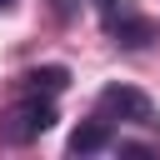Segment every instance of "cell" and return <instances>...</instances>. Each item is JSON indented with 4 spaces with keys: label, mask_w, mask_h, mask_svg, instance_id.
Here are the masks:
<instances>
[{
    "label": "cell",
    "mask_w": 160,
    "mask_h": 160,
    "mask_svg": "<svg viewBox=\"0 0 160 160\" xmlns=\"http://www.w3.org/2000/svg\"><path fill=\"white\" fill-rule=\"evenodd\" d=\"M50 5H55V15H60V20H70V15H75V0H50Z\"/></svg>",
    "instance_id": "cell-7"
},
{
    "label": "cell",
    "mask_w": 160,
    "mask_h": 160,
    "mask_svg": "<svg viewBox=\"0 0 160 160\" xmlns=\"http://www.w3.org/2000/svg\"><path fill=\"white\" fill-rule=\"evenodd\" d=\"M110 145H115V135H110V120H100V115L70 135V155H95V150H110Z\"/></svg>",
    "instance_id": "cell-4"
},
{
    "label": "cell",
    "mask_w": 160,
    "mask_h": 160,
    "mask_svg": "<svg viewBox=\"0 0 160 160\" xmlns=\"http://www.w3.org/2000/svg\"><path fill=\"white\" fill-rule=\"evenodd\" d=\"M105 30L115 35V45H130V50H140V45H150V40H155V25H150L140 10H130V0L105 20Z\"/></svg>",
    "instance_id": "cell-3"
},
{
    "label": "cell",
    "mask_w": 160,
    "mask_h": 160,
    "mask_svg": "<svg viewBox=\"0 0 160 160\" xmlns=\"http://www.w3.org/2000/svg\"><path fill=\"white\" fill-rule=\"evenodd\" d=\"M65 85H70V70L65 65H40V70L25 75V95H60Z\"/></svg>",
    "instance_id": "cell-5"
},
{
    "label": "cell",
    "mask_w": 160,
    "mask_h": 160,
    "mask_svg": "<svg viewBox=\"0 0 160 160\" xmlns=\"http://www.w3.org/2000/svg\"><path fill=\"white\" fill-rule=\"evenodd\" d=\"M95 115L110 120V125H140V130L155 125V105H150V95L135 90V85H105L100 100H95Z\"/></svg>",
    "instance_id": "cell-1"
},
{
    "label": "cell",
    "mask_w": 160,
    "mask_h": 160,
    "mask_svg": "<svg viewBox=\"0 0 160 160\" xmlns=\"http://www.w3.org/2000/svg\"><path fill=\"white\" fill-rule=\"evenodd\" d=\"M0 10H15V0H0Z\"/></svg>",
    "instance_id": "cell-8"
},
{
    "label": "cell",
    "mask_w": 160,
    "mask_h": 160,
    "mask_svg": "<svg viewBox=\"0 0 160 160\" xmlns=\"http://www.w3.org/2000/svg\"><path fill=\"white\" fill-rule=\"evenodd\" d=\"M50 125H55V100H50V95H25L15 110L0 115V140L25 145V140H40Z\"/></svg>",
    "instance_id": "cell-2"
},
{
    "label": "cell",
    "mask_w": 160,
    "mask_h": 160,
    "mask_svg": "<svg viewBox=\"0 0 160 160\" xmlns=\"http://www.w3.org/2000/svg\"><path fill=\"white\" fill-rule=\"evenodd\" d=\"M120 5H125V0H95V10H100V20H110V15L120 10Z\"/></svg>",
    "instance_id": "cell-6"
}]
</instances>
